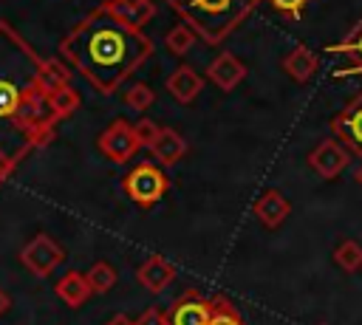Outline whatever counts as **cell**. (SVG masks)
Listing matches in <instances>:
<instances>
[{
    "mask_svg": "<svg viewBox=\"0 0 362 325\" xmlns=\"http://www.w3.org/2000/svg\"><path fill=\"white\" fill-rule=\"evenodd\" d=\"M59 54L99 93H113L153 54V42L141 34V28L124 25L102 3L74 25V31L62 40Z\"/></svg>",
    "mask_w": 362,
    "mask_h": 325,
    "instance_id": "obj_1",
    "label": "cell"
},
{
    "mask_svg": "<svg viewBox=\"0 0 362 325\" xmlns=\"http://www.w3.org/2000/svg\"><path fill=\"white\" fill-rule=\"evenodd\" d=\"M40 68L42 62L37 54L6 23H0V124H11L23 138H28V144L31 136L20 124V110L25 99L40 90Z\"/></svg>",
    "mask_w": 362,
    "mask_h": 325,
    "instance_id": "obj_2",
    "label": "cell"
},
{
    "mask_svg": "<svg viewBox=\"0 0 362 325\" xmlns=\"http://www.w3.org/2000/svg\"><path fill=\"white\" fill-rule=\"evenodd\" d=\"M187 25L195 28V34L218 45L223 42L252 11L260 0H167Z\"/></svg>",
    "mask_w": 362,
    "mask_h": 325,
    "instance_id": "obj_3",
    "label": "cell"
},
{
    "mask_svg": "<svg viewBox=\"0 0 362 325\" xmlns=\"http://www.w3.org/2000/svg\"><path fill=\"white\" fill-rule=\"evenodd\" d=\"M167 175H164V170L161 167H156V164H139L127 178H124V192H127V198L133 201V203H139V206H153L156 201H161V195L167 192Z\"/></svg>",
    "mask_w": 362,
    "mask_h": 325,
    "instance_id": "obj_4",
    "label": "cell"
},
{
    "mask_svg": "<svg viewBox=\"0 0 362 325\" xmlns=\"http://www.w3.org/2000/svg\"><path fill=\"white\" fill-rule=\"evenodd\" d=\"M139 138H136V124H127L124 119H116L113 124H107L99 136V150L105 158L116 161V164H124L136 155L139 150Z\"/></svg>",
    "mask_w": 362,
    "mask_h": 325,
    "instance_id": "obj_5",
    "label": "cell"
},
{
    "mask_svg": "<svg viewBox=\"0 0 362 325\" xmlns=\"http://www.w3.org/2000/svg\"><path fill=\"white\" fill-rule=\"evenodd\" d=\"M331 133L339 138L354 155L362 158V90L331 119Z\"/></svg>",
    "mask_w": 362,
    "mask_h": 325,
    "instance_id": "obj_6",
    "label": "cell"
},
{
    "mask_svg": "<svg viewBox=\"0 0 362 325\" xmlns=\"http://www.w3.org/2000/svg\"><path fill=\"white\" fill-rule=\"evenodd\" d=\"M59 260H62V249H59V243H57L54 237H48V235L31 237V240L23 246V252H20V263H23L31 274H37V277L51 274V271L59 266Z\"/></svg>",
    "mask_w": 362,
    "mask_h": 325,
    "instance_id": "obj_7",
    "label": "cell"
},
{
    "mask_svg": "<svg viewBox=\"0 0 362 325\" xmlns=\"http://www.w3.org/2000/svg\"><path fill=\"white\" fill-rule=\"evenodd\" d=\"M348 158H351V150L339 141V138H325L320 141L311 153H308V164L311 170L320 175V178H337L345 167H348Z\"/></svg>",
    "mask_w": 362,
    "mask_h": 325,
    "instance_id": "obj_8",
    "label": "cell"
},
{
    "mask_svg": "<svg viewBox=\"0 0 362 325\" xmlns=\"http://www.w3.org/2000/svg\"><path fill=\"white\" fill-rule=\"evenodd\" d=\"M206 76H209V82H215L221 90H232V88H238V85L243 82V76H246V65H243L235 54L223 51V54H218V57L209 62Z\"/></svg>",
    "mask_w": 362,
    "mask_h": 325,
    "instance_id": "obj_9",
    "label": "cell"
},
{
    "mask_svg": "<svg viewBox=\"0 0 362 325\" xmlns=\"http://www.w3.org/2000/svg\"><path fill=\"white\" fill-rule=\"evenodd\" d=\"M209 317H212V300H204L201 294H187L173 305L170 325H209Z\"/></svg>",
    "mask_w": 362,
    "mask_h": 325,
    "instance_id": "obj_10",
    "label": "cell"
},
{
    "mask_svg": "<svg viewBox=\"0 0 362 325\" xmlns=\"http://www.w3.org/2000/svg\"><path fill=\"white\" fill-rule=\"evenodd\" d=\"M288 212H291V203H288V198H286L283 192H277V189H266V192L255 201V215H257V220H260L266 229H277V226L288 218Z\"/></svg>",
    "mask_w": 362,
    "mask_h": 325,
    "instance_id": "obj_11",
    "label": "cell"
},
{
    "mask_svg": "<svg viewBox=\"0 0 362 325\" xmlns=\"http://www.w3.org/2000/svg\"><path fill=\"white\" fill-rule=\"evenodd\" d=\"M105 6L113 17H119L130 28H141L156 14V6L150 0H105Z\"/></svg>",
    "mask_w": 362,
    "mask_h": 325,
    "instance_id": "obj_12",
    "label": "cell"
},
{
    "mask_svg": "<svg viewBox=\"0 0 362 325\" xmlns=\"http://www.w3.org/2000/svg\"><path fill=\"white\" fill-rule=\"evenodd\" d=\"M150 150H153V155H156V161H158L161 167H173V164H178V161L184 158L187 141H184V136H181L178 130L161 127V133H158V138L153 141Z\"/></svg>",
    "mask_w": 362,
    "mask_h": 325,
    "instance_id": "obj_13",
    "label": "cell"
},
{
    "mask_svg": "<svg viewBox=\"0 0 362 325\" xmlns=\"http://www.w3.org/2000/svg\"><path fill=\"white\" fill-rule=\"evenodd\" d=\"M317 68H320V59H317V54L308 45H294L286 54V59H283V71L294 82H308L317 73Z\"/></svg>",
    "mask_w": 362,
    "mask_h": 325,
    "instance_id": "obj_14",
    "label": "cell"
},
{
    "mask_svg": "<svg viewBox=\"0 0 362 325\" xmlns=\"http://www.w3.org/2000/svg\"><path fill=\"white\" fill-rule=\"evenodd\" d=\"M173 277H175V266H173L170 260H164V257H150V260L139 268V283H141L147 291H153V294L164 291Z\"/></svg>",
    "mask_w": 362,
    "mask_h": 325,
    "instance_id": "obj_15",
    "label": "cell"
},
{
    "mask_svg": "<svg viewBox=\"0 0 362 325\" xmlns=\"http://www.w3.org/2000/svg\"><path fill=\"white\" fill-rule=\"evenodd\" d=\"M201 76L192 71V68H178V71H173L170 76H167V90H170V96L175 99V102H181V105H189L198 93H201Z\"/></svg>",
    "mask_w": 362,
    "mask_h": 325,
    "instance_id": "obj_16",
    "label": "cell"
},
{
    "mask_svg": "<svg viewBox=\"0 0 362 325\" xmlns=\"http://www.w3.org/2000/svg\"><path fill=\"white\" fill-rule=\"evenodd\" d=\"M90 291H93V288H90V283H88V277L79 274V271H68V274L57 283V297H59L65 305H71V308L82 305Z\"/></svg>",
    "mask_w": 362,
    "mask_h": 325,
    "instance_id": "obj_17",
    "label": "cell"
},
{
    "mask_svg": "<svg viewBox=\"0 0 362 325\" xmlns=\"http://www.w3.org/2000/svg\"><path fill=\"white\" fill-rule=\"evenodd\" d=\"M68 85H71L68 68H65L59 59H45L42 68H40V90H42L45 96H51V93L62 90V88H68Z\"/></svg>",
    "mask_w": 362,
    "mask_h": 325,
    "instance_id": "obj_18",
    "label": "cell"
},
{
    "mask_svg": "<svg viewBox=\"0 0 362 325\" xmlns=\"http://www.w3.org/2000/svg\"><path fill=\"white\" fill-rule=\"evenodd\" d=\"M334 263H337L345 274L362 271V246H359L356 240H342V243L334 249Z\"/></svg>",
    "mask_w": 362,
    "mask_h": 325,
    "instance_id": "obj_19",
    "label": "cell"
},
{
    "mask_svg": "<svg viewBox=\"0 0 362 325\" xmlns=\"http://www.w3.org/2000/svg\"><path fill=\"white\" fill-rule=\"evenodd\" d=\"M195 40H198V34H195V28L192 25H187V23H178L175 28H170L167 31V37H164V42H167V48L173 51V54H187L192 45H195Z\"/></svg>",
    "mask_w": 362,
    "mask_h": 325,
    "instance_id": "obj_20",
    "label": "cell"
},
{
    "mask_svg": "<svg viewBox=\"0 0 362 325\" xmlns=\"http://www.w3.org/2000/svg\"><path fill=\"white\" fill-rule=\"evenodd\" d=\"M85 277H88V283H90V288H93L96 294H105V291H110L113 283H116V268H113L110 263L99 260V263H93V266L88 268Z\"/></svg>",
    "mask_w": 362,
    "mask_h": 325,
    "instance_id": "obj_21",
    "label": "cell"
},
{
    "mask_svg": "<svg viewBox=\"0 0 362 325\" xmlns=\"http://www.w3.org/2000/svg\"><path fill=\"white\" fill-rule=\"evenodd\" d=\"M328 51H331V54H345V57H351L356 65H362V20L354 25V31H351L345 40L328 45Z\"/></svg>",
    "mask_w": 362,
    "mask_h": 325,
    "instance_id": "obj_22",
    "label": "cell"
},
{
    "mask_svg": "<svg viewBox=\"0 0 362 325\" xmlns=\"http://www.w3.org/2000/svg\"><path fill=\"white\" fill-rule=\"evenodd\" d=\"M48 102H51V110L57 113V119H68L74 110H79V93L71 85L57 90V93H51Z\"/></svg>",
    "mask_w": 362,
    "mask_h": 325,
    "instance_id": "obj_23",
    "label": "cell"
},
{
    "mask_svg": "<svg viewBox=\"0 0 362 325\" xmlns=\"http://www.w3.org/2000/svg\"><path fill=\"white\" fill-rule=\"evenodd\" d=\"M209 325H243V319H240V314H238L223 297H215V300H212Z\"/></svg>",
    "mask_w": 362,
    "mask_h": 325,
    "instance_id": "obj_24",
    "label": "cell"
},
{
    "mask_svg": "<svg viewBox=\"0 0 362 325\" xmlns=\"http://www.w3.org/2000/svg\"><path fill=\"white\" fill-rule=\"evenodd\" d=\"M153 88L150 85H130L127 90H124V105L130 107V110H147L150 105H153Z\"/></svg>",
    "mask_w": 362,
    "mask_h": 325,
    "instance_id": "obj_25",
    "label": "cell"
},
{
    "mask_svg": "<svg viewBox=\"0 0 362 325\" xmlns=\"http://www.w3.org/2000/svg\"><path fill=\"white\" fill-rule=\"evenodd\" d=\"M158 124L156 122H150V119H141V122H136V138H139V144L141 147H153V141L158 138Z\"/></svg>",
    "mask_w": 362,
    "mask_h": 325,
    "instance_id": "obj_26",
    "label": "cell"
},
{
    "mask_svg": "<svg viewBox=\"0 0 362 325\" xmlns=\"http://www.w3.org/2000/svg\"><path fill=\"white\" fill-rule=\"evenodd\" d=\"M280 14H286L288 20H300L303 17V8L308 6V0H269Z\"/></svg>",
    "mask_w": 362,
    "mask_h": 325,
    "instance_id": "obj_27",
    "label": "cell"
},
{
    "mask_svg": "<svg viewBox=\"0 0 362 325\" xmlns=\"http://www.w3.org/2000/svg\"><path fill=\"white\" fill-rule=\"evenodd\" d=\"M136 325H170V314H161L158 308H147Z\"/></svg>",
    "mask_w": 362,
    "mask_h": 325,
    "instance_id": "obj_28",
    "label": "cell"
},
{
    "mask_svg": "<svg viewBox=\"0 0 362 325\" xmlns=\"http://www.w3.org/2000/svg\"><path fill=\"white\" fill-rule=\"evenodd\" d=\"M11 170H14V161H11V158H6V155H0V181H6Z\"/></svg>",
    "mask_w": 362,
    "mask_h": 325,
    "instance_id": "obj_29",
    "label": "cell"
},
{
    "mask_svg": "<svg viewBox=\"0 0 362 325\" xmlns=\"http://www.w3.org/2000/svg\"><path fill=\"white\" fill-rule=\"evenodd\" d=\"M105 325H136V322H130L127 317H122V314H116V317H113V319H107Z\"/></svg>",
    "mask_w": 362,
    "mask_h": 325,
    "instance_id": "obj_30",
    "label": "cell"
},
{
    "mask_svg": "<svg viewBox=\"0 0 362 325\" xmlns=\"http://www.w3.org/2000/svg\"><path fill=\"white\" fill-rule=\"evenodd\" d=\"M8 305H11V300H8V294L0 288V314H6V311H8Z\"/></svg>",
    "mask_w": 362,
    "mask_h": 325,
    "instance_id": "obj_31",
    "label": "cell"
},
{
    "mask_svg": "<svg viewBox=\"0 0 362 325\" xmlns=\"http://www.w3.org/2000/svg\"><path fill=\"white\" fill-rule=\"evenodd\" d=\"M345 73H362V65H351V68L339 71V76H345Z\"/></svg>",
    "mask_w": 362,
    "mask_h": 325,
    "instance_id": "obj_32",
    "label": "cell"
},
{
    "mask_svg": "<svg viewBox=\"0 0 362 325\" xmlns=\"http://www.w3.org/2000/svg\"><path fill=\"white\" fill-rule=\"evenodd\" d=\"M356 181H359V187H362V164H359V170H356Z\"/></svg>",
    "mask_w": 362,
    "mask_h": 325,
    "instance_id": "obj_33",
    "label": "cell"
},
{
    "mask_svg": "<svg viewBox=\"0 0 362 325\" xmlns=\"http://www.w3.org/2000/svg\"><path fill=\"white\" fill-rule=\"evenodd\" d=\"M320 325H328V322H320Z\"/></svg>",
    "mask_w": 362,
    "mask_h": 325,
    "instance_id": "obj_34",
    "label": "cell"
}]
</instances>
